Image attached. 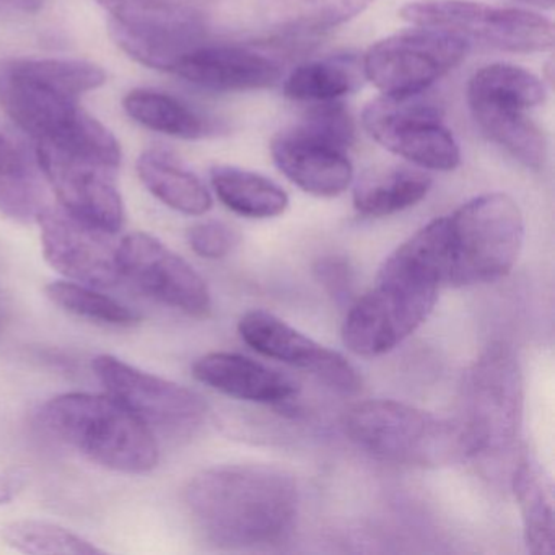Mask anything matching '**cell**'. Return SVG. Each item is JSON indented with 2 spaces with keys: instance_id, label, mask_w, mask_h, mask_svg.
<instances>
[{
  "instance_id": "cell-25",
  "label": "cell",
  "mask_w": 555,
  "mask_h": 555,
  "mask_svg": "<svg viewBox=\"0 0 555 555\" xmlns=\"http://www.w3.org/2000/svg\"><path fill=\"white\" fill-rule=\"evenodd\" d=\"M375 0H256V14L285 34H314L359 17Z\"/></svg>"
},
{
  "instance_id": "cell-15",
  "label": "cell",
  "mask_w": 555,
  "mask_h": 555,
  "mask_svg": "<svg viewBox=\"0 0 555 555\" xmlns=\"http://www.w3.org/2000/svg\"><path fill=\"white\" fill-rule=\"evenodd\" d=\"M238 331L256 352L305 370L343 395H357L362 389V378L346 357L314 343L268 311H248L240 320Z\"/></svg>"
},
{
  "instance_id": "cell-13",
  "label": "cell",
  "mask_w": 555,
  "mask_h": 555,
  "mask_svg": "<svg viewBox=\"0 0 555 555\" xmlns=\"http://www.w3.org/2000/svg\"><path fill=\"white\" fill-rule=\"evenodd\" d=\"M118 266L145 295L194 318L210 313V292L190 262L147 233H129L119 240Z\"/></svg>"
},
{
  "instance_id": "cell-39",
  "label": "cell",
  "mask_w": 555,
  "mask_h": 555,
  "mask_svg": "<svg viewBox=\"0 0 555 555\" xmlns=\"http://www.w3.org/2000/svg\"><path fill=\"white\" fill-rule=\"evenodd\" d=\"M4 320H5L4 311L0 310V327H2V324H4Z\"/></svg>"
},
{
  "instance_id": "cell-21",
  "label": "cell",
  "mask_w": 555,
  "mask_h": 555,
  "mask_svg": "<svg viewBox=\"0 0 555 555\" xmlns=\"http://www.w3.org/2000/svg\"><path fill=\"white\" fill-rule=\"evenodd\" d=\"M138 175L149 193L177 212L204 216L212 207L206 184L170 152L162 149L142 152L138 158Z\"/></svg>"
},
{
  "instance_id": "cell-10",
  "label": "cell",
  "mask_w": 555,
  "mask_h": 555,
  "mask_svg": "<svg viewBox=\"0 0 555 555\" xmlns=\"http://www.w3.org/2000/svg\"><path fill=\"white\" fill-rule=\"evenodd\" d=\"M399 15L414 27L453 31L508 53H545L554 47L552 22L526 9L493 8L474 0H411Z\"/></svg>"
},
{
  "instance_id": "cell-17",
  "label": "cell",
  "mask_w": 555,
  "mask_h": 555,
  "mask_svg": "<svg viewBox=\"0 0 555 555\" xmlns=\"http://www.w3.org/2000/svg\"><path fill=\"white\" fill-rule=\"evenodd\" d=\"M173 74L209 92L240 93L274 87L282 66L253 48L203 41L178 61Z\"/></svg>"
},
{
  "instance_id": "cell-28",
  "label": "cell",
  "mask_w": 555,
  "mask_h": 555,
  "mask_svg": "<svg viewBox=\"0 0 555 555\" xmlns=\"http://www.w3.org/2000/svg\"><path fill=\"white\" fill-rule=\"evenodd\" d=\"M512 486L521 513L528 551L535 555L552 554L555 526L551 483L534 464L522 460L515 467Z\"/></svg>"
},
{
  "instance_id": "cell-3",
  "label": "cell",
  "mask_w": 555,
  "mask_h": 555,
  "mask_svg": "<svg viewBox=\"0 0 555 555\" xmlns=\"http://www.w3.org/2000/svg\"><path fill=\"white\" fill-rule=\"evenodd\" d=\"M38 417L57 440L106 469L145 474L158 464L154 431L108 392L56 396Z\"/></svg>"
},
{
  "instance_id": "cell-7",
  "label": "cell",
  "mask_w": 555,
  "mask_h": 555,
  "mask_svg": "<svg viewBox=\"0 0 555 555\" xmlns=\"http://www.w3.org/2000/svg\"><path fill=\"white\" fill-rule=\"evenodd\" d=\"M522 376L512 347L495 343L473 363L461 385L456 417L470 457H495L515 447L522 422Z\"/></svg>"
},
{
  "instance_id": "cell-24",
  "label": "cell",
  "mask_w": 555,
  "mask_h": 555,
  "mask_svg": "<svg viewBox=\"0 0 555 555\" xmlns=\"http://www.w3.org/2000/svg\"><path fill=\"white\" fill-rule=\"evenodd\" d=\"M126 115L160 134L197 141L219 131V126L178 96L158 90L135 89L122 100Z\"/></svg>"
},
{
  "instance_id": "cell-37",
  "label": "cell",
  "mask_w": 555,
  "mask_h": 555,
  "mask_svg": "<svg viewBox=\"0 0 555 555\" xmlns=\"http://www.w3.org/2000/svg\"><path fill=\"white\" fill-rule=\"evenodd\" d=\"M48 0H0V14L35 15L43 11Z\"/></svg>"
},
{
  "instance_id": "cell-19",
  "label": "cell",
  "mask_w": 555,
  "mask_h": 555,
  "mask_svg": "<svg viewBox=\"0 0 555 555\" xmlns=\"http://www.w3.org/2000/svg\"><path fill=\"white\" fill-rule=\"evenodd\" d=\"M194 378L216 391L242 401L282 404L297 396V383L240 353L212 352L193 365Z\"/></svg>"
},
{
  "instance_id": "cell-12",
  "label": "cell",
  "mask_w": 555,
  "mask_h": 555,
  "mask_svg": "<svg viewBox=\"0 0 555 555\" xmlns=\"http://www.w3.org/2000/svg\"><path fill=\"white\" fill-rule=\"evenodd\" d=\"M93 372L106 392L121 402L152 431L186 434L206 417L204 399L191 389L129 365L113 356L93 360Z\"/></svg>"
},
{
  "instance_id": "cell-23",
  "label": "cell",
  "mask_w": 555,
  "mask_h": 555,
  "mask_svg": "<svg viewBox=\"0 0 555 555\" xmlns=\"http://www.w3.org/2000/svg\"><path fill=\"white\" fill-rule=\"evenodd\" d=\"M430 188V175L422 168H375L357 180L353 206L363 216L388 217L421 203Z\"/></svg>"
},
{
  "instance_id": "cell-26",
  "label": "cell",
  "mask_w": 555,
  "mask_h": 555,
  "mask_svg": "<svg viewBox=\"0 0 555 555\" xmlns=\"http://www.w3.org/2000/svg\"><path fill=\"white\" fill-rule=\"evenodd\" d=\"M365 79L362 60L344 53L301 64L288 74L284 95L294 102H333L350 95Z\"/></svg>"
},
{
  "instance_id": "cell-29",
  "label": "cell",
  "mask_w": 555,
  "mask_h": 555,
  "mask_svg": "<svg viewBox=\"0 0 555 555\" xmlns=\"http://www.w3.org/2000/svg\"><path fill=\"white\" fill-rule=\"evenodd\" d=\"M544 102L542 80L513 64L483 66L473 74L467 83V103H492L528 112Z\"/></svg>"
},
{
  "instance_id": "cell-18",
  "label": "cell",
  "mask_w": 555,
  "mask_h": 555,
  "mask_svg": "<svg viewBox=\"0 0 555 555\" xmlns=\"http://www.w3.org/2000/svg\"><path fill=\"white\" fill-rule=\"evenodd\" d=\"M271 154L282 175L311 196H340L352 184L353 167L346 152L308 141L291 129L272 139Z\"/></svg>"
},
{
  "instance_id": "cell-33",
  "label": "cell",
  "mask_w": 555,
  "mask_h": 555,
  "mask_svg": "<svg viewBox=\"0 0 555 555\" xmlns=\"http://www.w3.org/2000/svg\"><path fill=\"white\" fill-rule=\"evenodd\" d=\"M291 131L340 152L349 151L357 141L356 121L339 100L310 103V108Z\"/></svg>"
},
{
  "instance_id": "cell-27",
  "label": "cell",
  "mask_w": 555,
  "mask_h": 555,
  "mask_svg": "<svg viewBox=\"0 0 555 555\" xmlns=\"http://www.w3.org/2000/svg\"><path fill=\"white\" fill-rule=\"evenodd\" d=\"M210 183L223 206L248 219H274L288 207V194L255 171L217 165L210 170Z\"/></svg>"
},
{
  "instance_id": "cell-8",
  "label": "cell",
  "mask_w": 555,
  "mask_h": 555,
  "mask_svg": "<svg viewBox=\"0 0 555 555\" xmlns=\"http://www.w3.org/2000/svg\"><path fill=\"white\" fill-rule=\"evenodd\" d=\"M109 14V37L149 69L173 73L178 61L206 40V21L181 0H95Z\"/></svg>"
},
{
  "instance_id": "cell-5",
  "label": "cell",
  "mask_w": 555,
  "mask_h": 555,
  "mask_svg": "<svg viewBox=\"0 0 555 555\" xmlns=\"http://www.w3.org/2000/svg\"><path fill=\"white\" fill-rule=\"evenodd\" d=\"M347 437L378 460L443 467L470 457L456 418H441L402 402H359L344 417Z\"/></svg>"
},
{
  "instance_id": "cell-11",
  "label": "cell",
  "mask_w": 555,
  "mask_h": 555,
  "mask_svg": "<svg viewBox=\"0 0 555 555\" xmlns=\"http://www.w3.org/2000/svg\"><path fill=\"white\" fill-rule=\"evenodd\" d=\"M469 50L470 41L453 31L409 28L370 47L362 57L363 73L383 95L424 92L456 69Z\"/></svg>"
},
{
  "instance_id": "cell-34",
  "label": "cell",
  "mask_w": 555,
  "mask_h": 555,
  "mask_svg": "<svg viewBox=\"0 0 555 555\" xmlns=\"http://www.w3.org/2000/svg\"><path fill=\"white\" fill-rule=\"evenodd\" d=\"M191 248L201 258L222 259L232 251L238 242V235L232 227L217 220L201 222L188 232Z\"/></svg>"
},
{
  "instance_id": "cell-36",
  "label": "cell",
  "mask_w": 555,
  "mask_h": 555,
  "mask_svg": "<svg viewBox=\"0 0 555 555\" xmlns=\"http://www.w3.org/2000/svg\"><path fill=\"white\" fill-rule=\"evenodd\" d=\"M31 470L25 466L9 467L0 473V505L14 502L30 483Z\"/></svg>"
},
{
  "instance_id": "cell-31",
  "label": "cell",
  "mask_w": 555,
  "mask_h": 555,
  "mask_svg": "<svg viewBox=\"0 0 555 555\" xmlns=\"http://www.w3.org/2000/svg\"><path fill=\"white\" fill-rule=\"evenodd\" d=\"M0 538L9 547L24 554L93 555L103 554L82 535L56 525L38 519H18L0 528Z\"/></svg>"
},
{
  "instance_id": "cell-20",
  "label": "cell",
  "mask_w": 555,
  "mask_h": 555,
  "mask_svg": "<svg viewBox=\"0 0 555 555\" xmlns=\"http://www.w3.org/2000/svg\"><path fill=\"white\" fill-rule=\"evenodd\" d=\"M37 154L0 132V214L17 222H37L48 207Z\"/></svg>"
},
{
  "instance_id": "cell-1",
  "label": "cell",
  "mask_w": 555,
  "mask_h": 555,
  "mask_svg": "<svg viewBox=\"0 0 555 555\" xmlns=\"http://www.w3.org/2000/svg\"><path fill=\"white\" fill-rule=\"evenodd\" d=\"M444 248L447 225L440 217L386 259L372 291L356 301L344 321L343 339L350 352L383 356L425 323L438 292L447 287Z\"/></svg>"
},
{
  "instance_id": "cell-16",
  "label": "cell",
  "mask_w": 555,
  "mask_h": 555,
  "mask_svg": "<svg viewBox=\"0 0 555 555\" xmlns=\"http://www.w3.org/2000/svg\"><path fill=\"white\" fill-rule=\"evenodd\" d=\"M38 164L54 194L70 216L108 233L125 225V204L115 184V171L67 157L47 145L35 147Z\"/></svg>"
},
{
  "instance_id": "cell-2",
  "label": "cell",
  "mask_w": 555,
  "mask_h": 555,
  "mask_svg": "<svg viewBox=\"0 0 555 555\" xmlns=\"http://www.w3.org/2000/svg\"><path fill=\"white\" fill-rule=\"evenodd\" d=\"M184 500L199 531L227 548L279 544L291 534L298 512L295 480L261 464L203 470L188 483Z\"/></svg>"
},
{
  "instance_id": "cell-38",
  "label": "cell",
  "mask_w": 555,
  "mask_h": 555,
  "mask_svg": "<svg viewBox=\"0 0 555 555\" xmlns=\"http://www.w3.org/2000/svg\"><path fill=\"white\" fill-rule=\"evenodd\" d=\"M516 2L529 8L542 9V11H551L554 8V0H516Z\"/></svg>"
},
{
  "instance_id": "cell-4",
  "label": "cell",
  "mask_w": 555,
  "mask_h": 555,
  "mask_svg": "<svg viewBox=\"0 0 555 555\" xmlns=\"http://www.w3.org/2000/svg\"><path fill=\"white\" fill-rule=\"evenodd\" d=\"M0 108L38 145L115 173L121 165L118 139L79 99L35 82L11 61L0 64Z\"/></svg>"
},
{
  "instance_id": "cell-6",
  "label": "cell",
  "mask_w": 555,
  "mask_h": 555,
  "mask_svg": "<svg viewBox=\"0 0 555 555\" xmlns=\"http://www.w3.org/2000/svg\"><path fill=\"white\" fill-rule=\"evenodd\" d=\"M444 223L447 287L499 281L518 261L525 242V219L508 194L474 197L444 217Z\"/></svg>"
},
{
  "instance_id": "cell-22",
  "label": "cell",
  "mask_w": 555,
  "mask_h": 555,
  "mask_svg": "<svg viewBox=\"0 0 555 555\" xmlns=\"http://www.w3.org/2000/svg\"><path fill=\"white\" fill-rule=\"evenodd\" d=\"M470 115L480 131L529 170L539 171L547 162L544 131L525 109L492 103H469Z\"/></svg>"
},
{
  "instance_id": "cell-14",
  "label": "cell",
  "mask_w": 555,
  "mask_h": 555,
  "mask_svg": "<svg viewBox=\"0 0 555 555\" xmlns=\"http://www.w3.org/2000/svg\"><path fill=\"white\" fill-rule=\"evenodd\" d=\"M37 222L44 259L54 271L95 288L113 287L121 281L115 233L89 225L63 207L48 206Z\"/></svg>"
},
{
  "instance_id": "cell-32",
  "label": "cell",
  "mask_w": 555,
  "mask_h": 555,
  "mask_svg": "<svg viewBox=\"0 0 555 555\" xmlns=\"http://www.w3.org/2000/svg\"><path fill=\"white\" fill-rule=\"evenodd\" d=\"M47 295L54 305L63 308L67 313L95 321V323L131 327L141 321V317L121 301L79 282H53L48 285Z\"/></svg>"
},
{
  "instance_id": "cell-35",
  "label": "cell",
  "mask_w": 555,
  "mask_h": 555,
  "mask_svg": "<svg viewBox=\"0 0 555 555\" xmlns=\"http://www.w3.org/2000/svg\"><path fill=\"white\" fill-rule=\"evenodd\" d=\"M317 274L320 282L326 285L327 291L336 297L346 298L352 285V274L349 266L340 259L327 258L317 266Z\"/></svg>"
},
{
  "instance_id": "cell-9",
  "label": "cell",
  "mask_w": 555,
  "mask_h": 555,
  "mask_svg": "<svg viewBox=\"0 0 555 555\" xmlns=\"http://www.w3.org/2000/svg\"><path fill=\"white\" fill-rule=\"evenodd\" d=\"M443 103L430 89L409 95H383L362 113L363 129L373 141L422 170L453 171L461 149L443 125Z\"/></svg>"
},
{
  "instance_id": "cell-30",
  "label": "cell",
  "mask_w": 555,
  "mask_h": 555,
  "mask_svg": "<svg viewBox=\"0 0 555 555\" xmlns=\"http://www.w3.org/2000/svg\"><path fill=\"white\" fill-rule=\"evenodd\" d=\"M9 61L18 73L30 77L35 82L43 83L73 99H80L106 83L105 70L90 61L60 57H18Z\"/></svg>"
}]
</instances>
